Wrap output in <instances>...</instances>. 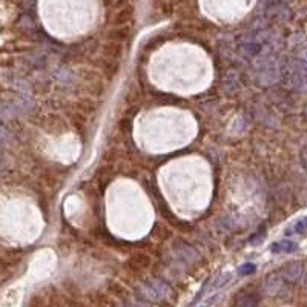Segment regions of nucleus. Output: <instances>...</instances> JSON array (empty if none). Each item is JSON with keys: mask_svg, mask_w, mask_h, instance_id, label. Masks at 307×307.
Instances as JSON below:
<instances>
[{"mask_svg": "<svg viewBox=\"0 0 307 307\" xmlns=\"http://www.w3.org/2000/svg\"><path fill=\"white\" fill-rule=\"evenodd\" d=\"M287 269L289 270H284V275H286V278L290 280V281H295V280L300 277V274H301V264H298V263L289 264Z\"/></svg>", "mask_w": 307, "mask_h": 307, "instance_id": "nucleus-2", "label": "nucleus"}, {"mask_svg": "<svg viewBox=\"0 0 307 307\" xmlns=\"http://www.w3.org/2000/svg\"><path fill=\"white\" fill-rule=\"evenodd\" d=\"M0 157H2V155H0Z\"/></svg>", "mask_w": 307, "mask_h": 307, "instance_id": "nucleus-5", "label": "nucleus"}, {"mask_svg": "<svg viewBox=\"0 0 307 307\" xmlns=\"http://www.w3.org/2000/svg\"><path fill=\"white\" fill-rule=\"evenodd\" d=\"M252 272H255V266H254V264H246V266L241 267V274H243V275L252 274Z\"/></svg>", "mask_w": 307, "mask_h": 307, "instance_id": "nucleus-3", "label": "nucleus"}, {"mask_svg": "<svg viewBox=\"0 0 307 307\" xmlns=\"http://www.w3.org/2000/svg\"><path fill=\"white\" fill-rule=\"evenodd\" d=\"M297 249V244L292 241H281L272 246V252H293Z\"/></svg>", "mask_w": 307, "mask_h": 307, "instance_id": "nucleus-1", "label": "nucleus"}, {"mask_svg": "<svg viewBox=\"0 0 307 307\" xmlns=\"http://www.w3.org/2000/svg\"><path fill=\"white\" fill-rule=\"evenodd\" d=\"M295 229H297V232H303V231H306V229H307V218L301 220L297 226H295Z\"/></svg>", "mask_w": 307, "mask_h": 307, "instance_id": "nucleus-4", "label": "nucleus"}]
</instances>
